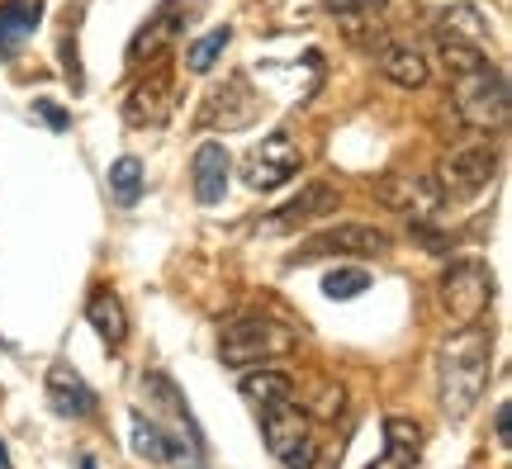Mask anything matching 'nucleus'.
<instances>
[{
	"label": "nucleus",
	"mask_w": 512,
	"mask_h": 469,
	"mask_svg": "<svg viewBox=\"0 0 512 469\" xmlns=\"http://www.w3.org/2000/svg\"><path fill=\"white\" fill-rule=\"evenodd\" d=\"M489 365H494V337L479 323L456 327L437 346V408L446 422H465L479 408L489 389Z\"/></svg>",
	"instance_id": "nucleus-1"
},
{
	"label": "nucleus",
	"mask_w": 512,
	"mask_h": 469,
	"mask_svg": "<svg viewBox=\"0 0 512 469\" xmlns=\"http://www.w3.org/2000/svg\"><path fill=\"white\" fill-rule=\"evenodd\" d=\"M299 351V332L290 323H275V318H238L219 332V361L228 370H252V365H271L285 361Z\"/></svg>",
	"instance_id": "nucleus-2"
},
{
	"label": "nucleus",
	"mask_w": 512,
	"mask_h": 469,
	"mask_svg": "<svg viewBox=\"0 0 512 469\" xmlns=\"http://www.w3.org/2000/svg\"><path fill=\"white\" fill-rule=\"evenodd\" d=\"M456 86H451V105H456V119L470 133H498V128L508 124V76L503 67H494L489 57L479 62L475 72H460L451 76Z\"/></svg>",
	"instance_id": "nucleus-3"
},
{
	"label": "nucleus",
	"mask_w": 512,
	"mask_h": 469,
	"mask_svg": "<svg viewBox=\"0 0 512 469\" xmlns=\"http://www.w3.org/2000/svg\"><path fill=\"white\" fill-rule=\"evenodd\" d=\"M437 304L456 327L479 323V318L489 313V304H494V275H489V266H484L479 256L451 261L437 280Z\"/></svg>",
	"instance_id": "nucleus-4"
},
{
	"label": "nucleus",
	"mask_w": 512,
	"mask_h": 469,
	"mask_svg": "<svg viewBox=\"0 0 512 469\" xmlns=\"http://www.w3.org/2000/svg\"><path fill=\"white\" fill-rule=\"evenodd\" d=\"M261 436H266V451L280 460L285 469H309L318 460V441H313V417L299 403H275L261 408Z\"/></svg>",
	"instance_id": "nucleus-5"
},
{
	"label": "nucleus",
	"mask_w": 512,
	"mask_h": 469,
	"mask_svg": "<svg viewBox=\"0 0 512 469\" xmlns=\"http://www.w3.org/2000/svg\"><path fill=\"white\" fill-rule=\"evenodd\" d=\"M389 252H394V237L384 228H375V223H337V228L304 237L294 247L290 266H309V261H323V256H389Z\"/></svg>",
	"instance_id": "nucleus-6"
},
{
	"label": "nucleus",
	"mask_w": 512,
	"mask_h": 469,
	"mask_svg": "<svg viewBox=\"0 0 512 469\" xmlns=\"http://www.w3.org/2000/svg\"><path fill=\"white\" fill-rule=\"evenodd\" d=\"M375 195H380L384 209H394L403 214L413 228H432L446 209V195H441V185L432 176H418V171H389L375 181Z\"/></svg>",
	"instance_id": "nucleus-7"
},
{
	"label": "nucleus",
	"mask_w": 512,
	"mask_h": 469,
	"mask_svg": "<svg viewBox=\"0 0 512 469\" xmlns=\"http://www.w3.org/2000/svg\"><path fill=\"white\" fill-rule=\"evenodd\" d=\"M261 109H266L261 91H256L242 72H233V76H223V86H214V91L204 95L200 128H214V133H238V128H252L256 119H261Z\"/></svg>",
	"instance_id": "nucleus-8"
},
{
	"label": "nucleus",
	"mask_w": 512,
	"mask_h": 469,
	"mask_svg": "<svg viewBox=\"0 0 512 469\" xmlns=\"http://www.w3.org/2000/svg\"><path fill=\"white\" fill-rule=\"evenodd\" d=\"M498 171V152L489 143H465V147H451L446 157H441L437 176L432 181L441 185V195L446 199H479L489 190Z\"/></svg>",
	"instance_id": "nucleus-9"
},
{
	"label": "nucleus",
	"mask_w": 512,
	"mask_h": 469,
	"mask_svg": "<svg viewBox=\"0 0 512 469\" xmlns=\"http://www.w3.org/2000/svg\"><path fill=\"white\" fill-rule=\"evenodd\" d=\"M299 171H304V152L294 143V133H285V128H275L271 138H261V143L242 157V181L252 185V190H280V185H290Z\"/></svg>",
	"instance_id": "nucleus-10"
},
{
	"label": "nucleus",
	"mask_w": 512,
	"mask_h": 469,
	"mask_svg": "<svg viewBox=\"0 0 512 469\" xmlns=\"http://www.w3.org/2000/svg\"><path fill=\"white\" fill-rule=\"evenodd\" d=\"M337 185L332 181H304L299 185V195L285 199L280 209H271V214L256 223V233H294V228H304V223H313V218H328L332 209H337Z\"/></svg>",
	"instance_id": "nucleus-11"
},
{
	"label": "nucleus",
	"mask_w": 512,
	"mask_h": 469,
	"mask_svg": "<svg viewBox=\"0 0 512 469\" xmlns=\"http://www.w3.org/2000/svg\"><path fill=\"white\" fill-rule=\"evenodd\" d=\"M176 114V72H147L133 91L124 95V124L128 128H162Z\"/></svg>",
	"instance_id": "nucleus-12"
},
{
	"label": "nucleus",
	"mask_w": 512,
	"mask_h": 469,
	"mask_svg": "<svg viewBox=\"0 0 512 469\" xmlns=\"http://www.w3.org/2000/svg\"><path fill=\"white\" fill-rule=\"evenodd\" d=\"M209 0H162L157 5V15L143 19V29L133 34V43H128V62H143V57H157L171 43V38L185 34V24L200 15Z\"/></svg>",
	"instance_id": "nucleus-13"
},
{
	"label": "nucleus",
	"mask_w": 512,
	"mask_h": 469,
	"mask_svg": "<svg viewBox=\"0 0 512 469\" xmlns=\"http://www.w3.org/2000/svg\"><path fill=\"white\" fill-rule=\"evenodd\" d=\"M375 67L389 86H399V91H422L427 86V76H432V62L422 48L413 43H380V53H375Z\"/></svg>",
	"instance_id": "nucleus-14"
},
{
	"label": "nucleus",
	"mask_w": 512,
	"mask_h": 469,
	"mask_svg": "<svg viewBox=\"0 0 512 469\" xmlns=\"http://www.w3.org/2000/svg\"><path fill=\"white\" fill-rule=\"evenodd\" d=\"M48 403L57 417H91L95 413V389L81 379V370L67 361H57L48 370Z\"/></svg>",
	"instance_id": "nucleus-15"
},
{
	"label": "nucleus",
	"mask_w": 512,
	"mask_h": 469,
	"mask_svg": "<svg viewBox=\"0 0 512 469\" xmlns=\"http://www.w3.org/2000/svg\"><path fill=\"white\" fill-rule=\"evenodd\" d=\"M422 460V427L413 417H384V455L370 469H413Z\"/></svg>",
	"instance_id": "nucleus-16"
},
{
	"label": "nucleus",
	"mask_w": 512,
	"mask_h": 469,
	"mask_svg": "<svg viewBox=\"0 0 512 469\" xmlns=\"http://www.w3.org/2000/svg\"><path fill=\"white\" fill-rule=\"evenodd\" d=\"M228 147L223 143H200L190 157V176H195V199L200 204H219L228 195Z\"/></svg>",
	"instance_id": "nucleus-17"
},
{
	"label": "nucleus",
	"mask_w": 512,
	"mask_h": 469,
	"mask_svg": "<svg viewBox=\"0 0 512 469\" xmlns=\"http://www.w3.org/2000/svg\"><path fill=\"white\" fill-rule=\"evenodd\" d=\"M86 323L100 332V342H105V346H119L128 337V308H124V299H119L110 285H95L91 299H86Z\"/></svg>",
	"instance_id": "nucleus-18"
},
{
	"label": "nucleus",
	"mask_w": 512,
	"mask_h": 469,
	"mask_svg": "<svg viewBox=\"0 0 512 469\" xmlns=\"http://www.w3.org/2000/svg\"><path fill=\"white\" fill-rule=\"evenodd\" d=\"M242 398L247 403H256V413L261 408H275V403H290V398H299V389H294V379L285 375V370H266V365H252L247 375H242Z\"/></svg>",
	"instance_id": "nucleus-19"
},
{
	"label": "nucleus",
	"mask_w": 512,
	"mask_h": 469,
	"mask_svg": "<svg viewBox=\"0 0 512 469\" xmlns=\"http://www.w3.org/2000/svg\"><path fill=\"white\" fill-rule=\"evenodd\" d=\"M437 38H456V43H470V48H489V19L479 15L475 5H446L437 15Z\"/></svg>",
	"instance_id": "nucleus-20"
},
{
	"label": "nucleus",
	"mask_w": 512,
	"mask_h": 469,
	"mask_svg": "<svg viewBox=\"0 0 512 469\" xmlns=\"http://www.w3.org/2000/svg\"><path fill=\"white\" fill-rule=\"evenodd\" d=\"M38 19H43V5H38V0H5V5H0V62L34 34Z\"/></svg>",
	"instance_id": "nucleus-21"
},
{
	"label": "nucleus",
	"mask_w": 512,
	"mask_h": 469,
	"mask_svg": "<svg viewBox=\"0 0 512 469\" xmlns=\"http://www.w3.org/2000/svg\"><path fill=\"white\" fill-rule=\"evenodd\" d=\"M133 451L152 460V465H162V460H176L181 455V441L176 436H166L157 422H147L143 413H133Z\"/></svg>",
	"instance_id": "nucleus-22"
},
{
	"label": "nucleus",
	"mask_w": 512,
	"mask_h": 469,
	"mask_svg": "<svg viewBox=\"0 0 512 469\" xmlns=\"http://www.w3.org/2000/svg\"><path fill=\"white\" fill-rule=\"evenodd\" d=\"M147 190V171L138 157H119V162L110 166V199L119 204V209H133L138 199H143Z\"/></svg>",
	"instance_id": "nucleus-23"
},
{
	"label": "nucleus",
	"mask_w": 512,
	"mask_h": 469,
	"mask_svg": "<svg viewBox=\"0 0 512 469\" xmlns=\"http://www.w3.org/2000/svg\"><path fill=\"white\" fill-rule=\"evenodd\" d=\"M233 43V29L223 24V29H209L204 38H195L190 48H185V72H195V76H209L214 72V62L223 57V48Z\"/></svg>",
	"instance_id": "nucleus-24"
},
{
	"label": "nucleus",
	"mask_w": 512,
	"mask_h": 469,
	"mask_svg": "<svg viewBox=\"0 0 512 469\" xmlns=\"http://www.w3.org/2000/svg\"><path fill=\"white\" fill-rule=\"evenodd\" d=\"M366 289H370V271H361V266H332L323 275V294L328 299H356Z\"/></svg>",
	"instance_id": "nucleus-25"
},
{
	"label": "nucleus",
	"mask_w": 512,
	"mask_h": 469,
	"mask_svg": "<svg viewBox=\"0 0 512 469\" xmlns=\"http://www.w3.org/2000/svg\"><path fill=\"white\" fill-rule=\"evenodd\" d=\"M309 417H318V422H337V417L347 413V389L337 384V379H323L318 384V394L309 398V408H304Z\"/></svg>",
	"instance_id": "nucleus-26"
},
{
	"label": "nucleus",
	"mask_w": 512,
	"mask_h": 469,
	"mask_svg": "<svg viewBox=\"0 0 512 469\" xmlns=\"http://www.w3.org/2000/svg\"><path fill=\"white\" fill-rule=\"evenodd\" d=\"M437 57L446 72L460 76V72H475L484 62V48H470V43H456V38H437Z\"/></svg>",
	"instance_id": "nucleus-27"
},
{
	"label": "nucleus",
	"mask_w": 512,
	"mask_h": 469,
	"mask_svg": "<svg viewBox=\"0 0 512 469\" xmlns=\"http://www.w3.org/2000/svg\"><path fill=\"white\" fill-rule=\"evenodd\" d=\"M389 0H328V10L332 15H342V19H356V15H370V10H384Z\"/></svg>",
	"instance_id": "nucleus-28"
},
{
	"label": "nucleus",
	"mask_w": 512,
	"mask_h": 469,
	"mask_svg": "<svg viewBox=\"0 0 512 469\" xmlns=\"http://www.w3.org/2000/svg\"><path fill=\"white\" fill-rule=\"evenodd\" d=\"M34 114H38V119H43L48 128H53V133H62V128L72 124V119H67V109L57 105V100H34Z\"/></svg>",
	"instance_id": "nucleus-29"
},
{
	"label": "nucleus",
	"mask_w": 512,
	"mask_h": 469,
	"mask_svg": "<svg viewBox=\"0 0 512 469\" xmlns=\"http://www.w3.org/2000/svg\"><path fill=\"white\" fill-rule=\"evenodd\" d=\"M494 436H498V446H503V451L512 446V403H498V413H494Z\"/></svg>",
	"instance_id": "nucleus-30"
},
{
	"label": "nucleus",
	"mask_w": 512,
	"mask_h": 469,
	"mask_svg": "<svg viewBox=\"0 0 512 469\" xmlns=\"http://www.w3.org/2000/svg\"><path fill=\"white\" fill-rule=\"evenodd\" d=\"M0 469H10V451H5V441H0Z\"/></svg>",
	"instance_id": "nucleus-31"
}]
</instances>
